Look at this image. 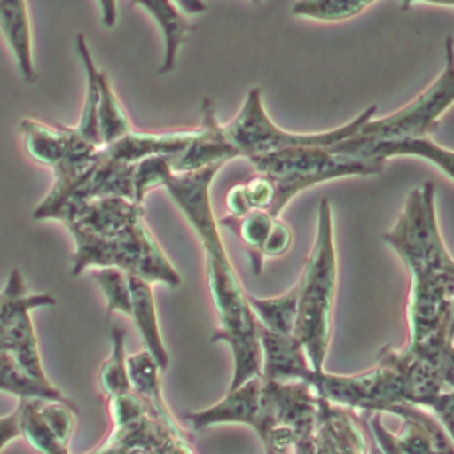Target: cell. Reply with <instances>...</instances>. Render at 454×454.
I'll return each mask as SVG.
<instances>
[{"instance_id":"1","label":"cell","mask_w":454,"mask_h":454,"mask_svg":"<svg viewBox=\"0 0 454 454\" xmlns=\"http://www.w3.org/2000/svg\"><path fill=\"white\" fill-rule=\"evenodd\" d=\"M223 163L192 172H172L168 156H151L135 165L133 199L144 204L154 188H165L174 204L197 234L206 264L207 289L218 312L220 326L211 342H225L232 353V378L229 388L261 374V349L257 323L247 301V291L225 250L218 220L211 204V183Z\"/></svg>"},{"instance_id":"2","label":"cell","mask_w":454,"mask_h":454,"mask_svg":"<svg viewBox=\"0 0 454 454\" xmlns=\"http://www.w3.org/2000/svg\"><path fill=\"white\" fill-rule=\"evenodd\" d=\"M434 199L433 181L410 190L383 241L410 271L406 346L427 356L454 358V261L440 232Z\"/></svg>"},{"instance_id":"3","label":"cell","mask_w":454,"mask_h":454,"mask_svg":"<svg viewBox=\"0 0 454 454\" xmlns=\"http://www.w3.org/2000/svg\"><path fill=\"white\" fill-rule=\"evenodd\" d=\"M454 358L427 356L404 346H385L376 365L358 374L314 372L310 387L326 401L351 411H388L394 404L411 403L429 410L450 433Z\"/></svg>"},{"instance_id":"4","label":"cell","mask_w":454,"mask_h":454,"mask_svg":"<svg viewBox=\"0 0 454 454\" xmlns=\"http://www.w3.org/2000/svg\"><path fill=\"white\" fill-rule=\"evenodd\" d=\"M317 394L303 381H275L261 374L245 380L215 404L186 413L188 424L206 429L216 424L252 427L266 454H314Z\"/></svg>"},{"instance_id":"5","label":"cell","mask_w":454,"mask_h":454,"mask_svg":"<svg viewBox=\"0 0 454 454\" xmlns=\"http://www.w3.org/2000/svg\"><path fill=\"white\" fill-rule=\"evenodd\" d=\"M296 289L298 314L293 335L301 344L309 365L317 374L325 371L337 291L333 216L328 199L319 200L316 239L296 282Z\"/></svg>"},{"instance_id":"6","label":"cell","mask_w":454,"mask_h":454,"mask_svg":"<svg viewBox=\"0 0 454 454\" xmlns=\"http://www.w3.org/2000/svg\"><path fill=\"white\" fill-rule=\"evenodd\" d=\"M74 241L71 275L76 277L87 268H119L145 278L151 284L179 287L181 277L151 234L144 218L137 220L112 238H98L78 229H67Z\"/></svg>"},{"instance_id":"7","label":"cell","mask_w":454,"mask_h":454,"mask_svg":"<svg viewBox=\"0 0 454 454\" xmlns=\"http://www.w3.org/2000/svg\"><path fill=\"white\" fill-rule=\"evenodd\" d=\"M248 161L255 167V172L266 174L273 183V216H280L284 207L310 186L339 177L376 176L385 168L378 163L348 160L333 153L330 145L289 147L252 156Z\"/></svg>"},{"instance_id":"8","label":"cell","mask_w":454,"mask_h":454,"mask_svg":"<svg viewBox=\"0 0 454 454\" xmlns=\"http://www.w3.org/2000/svg\"><path fill=\"white\" fill-rule=\"evenodd\" d=\"M376 114V105L364 108L355 119L346 124L321 131V133H298L278 128L268 115L262 105V94L259 87H252L245 98L243 106L236 117L223 124L225 135L231 144L236 147L241 158H252L266 153H275L289 147H305V145H333L351 135H355L364 122H367Z\"/></svg>"},{"instance_id":"9","label":"cell","mask_w":454,"mask_h":454,"mask_svg":"<svg viewBox=\"0 0 454 454\" xmlns=\"http://www.w3.org/2000/svg\"><path fill=\"white\" fill-rule=\"evenodd\" d=\"M106 401L112 431L87 454H195L174 415L153 413L133 390Z\"/></svg>"},{"instance_id":"10","label":"cell","mask_w":454,"mask_h":454,"mask_svg":"<svg viewBox=\"0 0 454 454\" xmlns=\"http://www.w3.org/2000/svg\"><path fill=\"white\" fill-rule=\"evenodd\" d=\"M454 101V48L445 41V64L433 83L415 99L385 117H371L360 126V137H427Z\"/></svg>"},{"instance_id":"11","label":"cell","mask_w":454,"mask_h":454,"mask_svg":"<svg viewBox=\"0 0 454 454\" xmlns=\"http://www.w3.org/2000/svg\"><path fill=\"white\" fill-rule=\"evenodd\" d=\"M388 413L401 417L403 426L397 433L383 424L380 411L367 413L364 419L371 431L374 445L381 454H454L452 434L426 408L399 403L388 408Z\"/></svg>"},{"instance_id":"12","label":"cell","mask_w":454,"mask_h":454,"mask_svg":"<svg viewBox=\"0 0 454 454\" xmlns=\"http://www.w3.org/2000/svg\"><path fill=\"white\" fill-rule=\"evenodd\" d=\"M330 149L348 160L385 165L394 156H415L438 167L450 181L454 177V153L427 137H360L351 135Z\"/></svg>"},{"instance_id":"13","label":"cell","mask_w":454,"mask_h":454,"mask_svg":"<svg viewBox=\"0 0 454 454\" xmlns=\"http://www.w3.org/2000/svg\"><path fill=\"white\" fill-rule=\"evenodd\" d=\"M312 445L314 454H369L364 420L321 395H317Z\"/></svg>"},{"instance_id":"14","label":"cell","mask_w":454,"mask_h":454,"mask_svg":"<svg viewBox=\"0 0 454 454\" xmlns=\"http://www.w3.org/2000/svg\"><path fill=\"white\" fill-rule=\"evenodd\" d=\"M202 122L197 128L195 137L177 154L168 156L172 172H192L215 163H227L239 158L236 147L225 135L223 124L216 119L215 103L209 98L202 99L200 105Z\"/></svg>"},{"instance_id":"15","label":"cell","mask_w":454,"mask_h":454,"mask_svg":"<svg viewBox=\"0 0 454 454\" xmlns=\"http://www.w3.org/2000/svg\"><path fill=\"white\" fill-rule=\"evenodd\" d=\"M257 339L262 378L275 381H310L314 371L294 335L275 333L257 325Z\"/></svg>"},{"instance_id":"16","label":"cell","mask_w":454,"mask_h":454,"mask_svg":"<svg viewBox=\"0 0 454 454\" xmlns=\"http://www.w3.org/2000/svg\"><path fill=\"white\" fill-rule=\"evenodd\" d=\"M197 128L167 133H142L131 129L122 138L103 145L105 151L126 165H137L151 156H174L181 153L195 137Z\"/></svg>"},{"instance_id":"17","label":"cell","mask_w":454,"mask_h":454,"mask_svg":"<svg viewBox=\"0 0 454 454\" xmlns=\"http://www.w3.org/2000/svg\"><path fill=\"white\" fill-rule=\"evenodd\" d=\"M129 293H131V312L129 317L133 319L142 340L144 349L156 360L160 371H167L170 364L168 349L163 342L160 325H158V314H156V303L153 294V284L147 282L142 277L126 273Z\"/></svg>"},{"instance_id":"18","label":"cell","mask_w":454,"mask_h":454,"mask_svg":"<svg viewBox=\"0 0 454 454\" xmlns=\"http://www.w3.org/2000/svg\"><path fill=\"white\" fill-rule=\"evenodd\" d=\"M0 30L14 55L18 71L27 83L37 80L32 57V32L27 0H0Z\"/></svg>"},{"instance_id":"19","label":"cell","mask_w":454,"mask_h":454,"mask_svg":"<svg viewBox=\"0 0 454 454\" xmlns=\"http://www.w3.org/2000/svg\"><path fill=\"white\" fill-rule=\"evenodd\" d=\"M131 4L142 7L161 30L163 60L158 67V73L167 74L174 71L179 48L192 28L186 14L176 5L174 0H131Z\"/></svg>"},{"instance_id":"20","label":"cell","mask_w":454,"mask_h":454,"mask_svg":"<svg viewBox=\"0 0 454 454\" xmlns=\"http://www.w3.org/2000/svg\"><path fill=\"white\" fill-rule=\"evenodd\" d=\"M20 129L23 135L27 153L35 161L50 168L64 158L73 138V126H48L30 117H25L20 122Z\"/></svg>"},{"instance_id":"21","label":"cell","mask_w":454,"mask_h":454,"mask_svg":"<svg viewBox=\"0 0 454 454\" xmlns=\"http://www.w3.org/2000/svg\"><path fill=\"white\" fill-rule=\"evenodd\" d=\"M0 392L12 394L18 399H43L73 403L51 381H39L28 376L12 358V355L0 348Z\"/></svg>"},{"instance_id":"22","label":"cell","mask_w":454,"mask_h":454,"mask_svg":"<svg viewBox=\"0 0 454 454\" xmlns=\"http://www.w3.org/2000/svg\"><path fill=\"white\" fill-rule=\"evenodd\" d=\"M247 301L259 326L282 335L294 333L296 314H298L296 284L284 294L271 296V298H257L247 293Z\"/></svg>"},{"instance_id":"23","label":"cell","mask_w":454,"mask_h":454,"mask_svg":"<svg viewBox=\"0 0 454 454\" xmlns=\"http://www.w3.org/2000/svg\"><path fill=\"white\" fill-rule=\"evenodd\" d=\"M128 374L131 390L144 401V404L156 415L170 417V410L161 394V371L156 360L145 351L128 355Z\"/></svg>"},{"instance_id":"24","label":"cell","mask_w":454,"mask_h":454,"mask_svg":"<svg viewBox=\"0 0 454 454\" xmlns=\"http://www.w3.org/2000/svg\"><path fill=\"white\" fill-rule=\"evenodd\" d=\"M278 216H271L266 211L261 209H254L243 216H225L222 220H218V225H223L227 229H231L248 248L250 254V268L254 273H261L262 271V259H261V250L262 245L266 243L270 231L275 223Z\"/></svg>"},{"instance_id":"25","label":"cell","mask_w":454,"mask_h":454,"mask_svg":"<svg viewBox=\"0 0 454 454\" xmlns=\"http://www.w3.org/2000/svg\"><path fill=\"white\" fill-rule=\"evenodd\" d=\"M98 89H99V101H98L99 140H101V145H108L122 138L124 135H128L133 129V126L112 87L108 74L103 69L98 71Z\"/></svg>"},{"instance_id":"26","label":"cell","mask_w":454,"mask_h":454,"mask_svg":"<svg viewBox=\"0 0 454 454\" xmlns=\"http://www.w3.org/2000/svg\"><path fill=\"white\" fill-rule=\"evenodd\" d=\"M41 399H18L20 436L25 438L41 454H71L69 445L62 443L50 429L39 411Z\"/></svg>"},{"instance_id":"27","label":"cell","mask_w":454,"mask_h":454,"mask_svg":"<svg viewBox=\"0 0 454 454\" xmlns=\"http://www.w3.org/2000/svg\"><path fill=\"white\" fill-rule=\"evenodd\" d=\"M76 53L83 64L85 76H87V89H85V101L82 106V114L74 129L89 142L101 145L99 129H98V101H99V89H98V66L90 55L87 39L83 34L76 35Z\"/></svg>"},{"instance_id":"28","label":"cell","mask_w":454,"mask_h":454,"mask_svg":"<svg viewBox=\"0 0 454 454\" xmlns=\"http://www.w3.org/2000/svg\"><path fill=\"white\" fill-rule=\"evenodd\" d=\"M110 355L99 369V387L106 399L128 394L131 390L128 374L126 328H122L121 325H114L110 330Z\"/></svg>"},{"instance_id":"29","label":"cell","mask_w":454,"mask_h":454,"mask_svg":"<svg viewBox=\"0 0 454 454\" xmlns=\"http://www.w3.org/2000/svg\"><path fill=\"white\" fill-rule=\"evenodd\" d=\"M50 305H55V298L48 293H28L23 275L18 268H12L4 289L0 291V332L18 310H34Z\"/></svg>"},{"instance_id":"30","label":"cell","mask_w":454,"mask_h":454,"mask_svg":"<svg viewBox=\"0 0 454 454\" xmlns=\"http://www.w3.org/2000/svg\"><path fill=\"white\" fill-rule=\"evenodd\" d=\"M374 2L376 0H296L291 12L298 18L335 23L360 14Z\"/></svg>"},{"instance_id":"31","label":"cell","mask_w":454,"mask_h":454,"mask_svg":"<svg viewBox=\"0 0 454 454\" xmlns=\"http://www.w3.org/2000/svg\"><path fill=\"white\" fill-rule=\"evenodd\" d=\"M94 280L98 282L105 301H106V314L121 312L129 316L131 312V293L128 277L119 268H96L92 271Z\"/></svg>"},{"instance_id":"32","label":"cell","mask_w":454,"mask_h":454,"mask_svg":"<svg viewBox=\"0 0 454 454\" xmlns=\"http://www.w3.org/2000/svg\"><path fill=\"white\" fill-rule=\"evenodd\" d=\"M293 245V231L291 227L280 220V216L275 220L271 231H270V236L266 239V243L262 245V250H261V259L262 262L266 259H273V257H280L284 254H287V250L291 248Z\"/></svg>"},{"instance_id":"33","label":"cell","mask_w":454,"mask_h":454,"mask_svg":"<svg viewBox=\"0 0 454 454\" xmlns=\"http://www.w3.org/2000/svg\"><path fill=\"white\" fill-rule=\"evenodd\" d=\"M16 438H20V419L14 408L11 413L0 415V454Z\"/></svg>"},{"instance_id":"34","label":"cell","mask_w":454,"mask_h":454,"mask_svg":"<svg viewBox=\"0 0 454 454\" xmlns=\"http://www.w3.org/2000/svg\"><path fill=\"white\" fill-rule=\"evenodd\" d=\"M101 9V23L106 28H112L117 23V0H98Z\"/></svg>"},{"instance_id":"35","label":"cell","mask_w":454,"mask_h":454,"mask_svg":"<svg viewBox=\"0 0 454 454\" xmlns=\"http://www.w3.org/2000/svg\"><path fill=\"white\" fill-rule=\"evenodd\" d=\"M174 2H176V5H177L186 16H190V14H200V12L206 11L204 0H174Z\"/></svg>"},{"instance_id":"36","label":"cell","mask_w":454,"mask_h":454,"mask_svg":"<svg viewBox=\"0 0 454 454\" xmlns=\"http://www.w3.org/2000/svg\"><path fill=\"white\" fill-rule=\"evenodd\" d=\"M415 4H433V5H447L452 7L454 0H399V9L401 11H408L411 9V5Z\"/></svg>"},{"instance_id":"37","label":"cell","mask_w":454,"mask_h":454,"mask_svg":"<svg viewBox=\"0 0 454 454\" xmlns=\"http://www.w3.org/2000/svg\"><path fill=\"white\" fill-rule=\"evenodd\" d=\"M369 454H381V452H380V449L374 445V442H372V440L369 442Z\"/></svg>"},{"instance_id":"38","label":"cell","mask_w":454,"mask_h":454,"mask_svg":"<svg viewBox=\"0 0 454 454\" xmlns=\"http://www.w3.org/2000/svg\"><path fill=\"white\" fill-rule=\"evenodd\" d=\"M252 2H254V4H259V2H261V0H252Z\"/></svg>"}]
</instances>
